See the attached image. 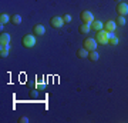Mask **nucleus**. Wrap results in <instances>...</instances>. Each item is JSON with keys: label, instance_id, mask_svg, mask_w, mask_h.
<instances>
[{"label": "nucleus", "instance_id": "1", "mask_svg": "<svg viewBox=\"0 0 128 123\" xmlns=\"http://www.w3.org/2000/svg\"><path fill=\"white\" fill-rule=\"evenodd\" d=\"M96 40H97V43H100V45H108V43H110V39L107 36V30L102 29L100 32H97Z\"/></svg>", "mask_w": 128, "mask_h": 123}, {"label": "nucleus", "instance_id": "2", "mask_svg": "<svg viewBox=\"0 0 128 123\" xmlns=\"http://www.w3.org/2000/svg\"><path fill=\"white\" fill-rule=\"evenodd\" d=\"M23 46L24 47H27V49H32V47H34L36 46V36L34 34H26V36L23 37Z\"/></svg>", "mask_w": 128, "mask_h": 123}, {"label": "nucleus", "instance_id": "3", "mask_svg": "<svg viewBox=\"0 0 128 123\" xmlns=\"http://www.w3.org/2000/svg\"><path fill=\"white\" fill-rule=\"evenodd\" d=\"M82 47H86L88 52L97 50V40H96V39H92V37H87V39L84 40V45H82Z\"/></svg>", "mask_w": 128, "mask_h": 123}, {"label": "nucleus", "instance_id": "4", "mask_svg": "<svg viewBox=\"0 0 128 123\" xmlns=\"http://www.w3.org/2000/svg\"><path fill=\"white\" fill-rule=\"evenodd\" d=\"M80 17H81L82 23H88V24H91L94 22V16H92L91 12H88V10H84L80 13Z\"/></svg>", "mask_w": 128, "mask_h": 123}, {"label": "nucleus", "instance_id": "5", "mask_svg": "<svg viewBox=\"0 0 128 123\" xmlns=\"http://www.w3.org/2000/svg\"><path fill=\"white\" fill-rule=\"evenodd\" d=\"M64 19L63 17H60V16H56V17H53L50 20V24H51V27H54V29H61L64 26Z\"/></svg>", "mask_w": 128, "mask_h": 123}, {"label": "nucleus", "instance_id": "6", "mask_svg": "<svg viewBox=\"0 0 128 123\" xmlns=\"http://www.w3.org/2000/svg\"><path fill=\"white\" fill-rule=\"evenodd\" d=\"M117 13L120 16H127L128 14V5L124 3V2H120L118 6H117Z\"/></svg>", "mask_w": 128, "mask_h": 123}, {"label": "nucleus", "instance_id": "7", "mask_svg": "<svg viewBox=\"0 0 128 123\" xmlns=\"http://www.w3.org/2000/svg\"><path fill=\"white\" fill-rule=\"evenodd\" d=\"M78 30H80L81 34H87V33H90V30H91V24H88V23H81L80 27H78Z\"/></svg>", "mask_w": 128, "mask_h": 123}, {"label": "nucleus", "instance_id": "8", "mask_svg": "<svg viewBox=\"0 0 128 123\" xmlns=\"http://www.w3.org/2000/svg\"><path fill=\"white\" fill-rule=\"evenodd\" d=\"M33 32H34V34H37V36H43V34L46 33V29H44L43 24H36V26L33 27Z\"/></svg>", "mask_w": 128, "mask_h": 123}, {"label": "nucleus", "instance_id": "9", "mask_svg": "<svg viewBox=\"0 0 128 123\" xmlns=\"http://www.w3.org/2000/svg\"><path fill=\"white\" fill-rule=\"evenodd\" d=\"M115 27H117V23H115L114 20H108V22L104 24V30H107V32H114Z\"/></svg>", "mask_w": 128, "mask_h": 123}, {"label": "nucleus", "instance_id": "10", "mask_svg": "<svg viewBox=\"0 0 128 123\" xmlns=\"http://www.w3.org/2000/svg\"><path fill=\"white\" fill-rule=\"evenodd\" d=\"M10 43V34L9 33H2L0 34V46H4Z\"/></svg>", "mask_w": 128, "mask_h": 123}, {"label": "nucleus", "instance_id": "11", "mask_svg": "<svg viewBox=\"0 0 128 123\" xmlns=\"http://www.w3.org/2000/svg\"><path fill=\"white\" fill-rule=\"evenodd\" d=\"M91 27L96 30V32H100V30H102L104 29V23L100 22V20H94V22L91 23Z\"/></svg>", "mask_w": 128, "mask_h": 123}, {"label": "nucleus", "instance_id": "12", "mask_svg": "<svg viewBox=\"0 0 128 123\" xmlns=\"http://www.w3.org/2000/svg\"><path fill=\"white\" fill-rule=\"evenodd\" d=\"M88 55H90V52L86 49V47H81V49H78L77 52V56L80 57V59H84V57H88Z\"/></svg>", "mask_w": 128, "mask_h": 123}, {"label": "nucleus", "instance_id": "13", "mask_svg": "<svg viewBox=\"0 0 128 123\" xmlns=\"http://www.w3.org/2000/svg\"><path fill=\"white\" fill-rule=\"evenodd\" d=\"M9 49H10L9 45L2 46V49H0V56H2V57H7V56H9Z\"/></svg>", "mask_w": 128, "mask_h": 123}, {"label": "nucleus", "instance_id": "14", "mask_svg": "<svg viewBox=\"0 0 128 123\" xmlns=\"http://www.w3.org/2000/svg\"><path fill=\"white\" fill-rule=\"evenodd\" d=\"M88 59L91 60V62H97V60L100 59V55H98V52H97V50L90 52V55H88Z\"/></svg>", "mask_w": 128, "mask_h": 123}, {"label": "nucleus", "instance_id": "15", "mask_svg": "<svg viewBox=\"0 0 128 123\" xmlns=\"http://www.w3.org/2000/svg\"><path fill=\"white\" fill-rule=\"evenodd\" d=\"M9 20H10L9 14H6V13L0 14V24H7V23H9Z\"/></svg>", "mask_w": 128, "mask_h": 123}, {"label": "nucleus", "instance_id": "16", "mask_svg": "<svg viewBox=\"0 0 128 123\" xmlns=\"http://www.w3.org/2000/svg\"><path fill=\"white\" fill-rule=\"evenodd\" d=\"M12 22H13L14 24H20V23H22V16H20V14H13Z\"/></svg>", "mask_w": 128, "mask_h": 123}, {"label": "nucleus", "instance_id": "17", "mask_svg": "<svg viewBox=\"0 0 128 123\" xmlns=\"http://www.w3.org/2000/svg\"><path fill=\"white\" fill-rule=\"evenodd\" d=\"M117 24H118V26H125V16H118V19H117Z\"/></svg>", "mask_w": 128, "mask_h": 123}, {"label": "nucleus", "instance_id": "18", "mask_svg": "<svg viewBox=\"0 0 128 123\" xmlns=\"http://www.w3.org/2000/svg\"><path fill=\"white\" fill-rule=\"evenodd\" d=\"M118 37H117V36H114V37H111V39H110V45H112V46H117V45H118Z\"/></svg>", "mask_w": 128, "mask_h": 123}, {"label": "nucleus", "instance_id": "19", "mask_svg": "<svg viewBox=\"0 0 128 123\" xmlns=\"http://www.w3.org/2000/svg\"><path fill=\"white\" fill-rule=\"evenodd\" d=\"M63 19H64V22H66V23H70V22H71V16H70V14H64Z\"/></svg>", "mask_w": 128, "mask_h": 123}, {"label": "nucleus", "instance_id": "20", "mask_svg": "<svg viewBox=\"0 0 128 123\" xmlns=\"http://www.w3.org/2000/svg\"><path fill=\"white\" fill-rule=\"evenodd\" d=\"M20 123H28V117L27 116H22L20 117Z\"/></svg>", "mask_w": 128, "mask_h": 123}, {"label": "nucleus", "instance_id": "21", "mask_svg": "<svg viewBox=\"0 0 128 123\" xmlns=\"http://www.w3.org/2000/svg\"><path fill=\"white\" fill-rule=\"evenodd\" d=\"M37 89H40V90H43L44 89V83H38V85H36Z\"/></svg>", "mask_w": 128, "mask_h": 123}, {"label": "nucleus", "instance_id": "22", "mask_svg": "<svg viewBox=\"0 0 128 123\" xmlns=\"http://www.w3.org/2000/svg\"><path fill=\"white\" fill-rule=\"evenodd\" d=\"M115 2H121V0H115Z\"/></svg>", "mask_w": 128, "mask_h": 123}]
</instances>
